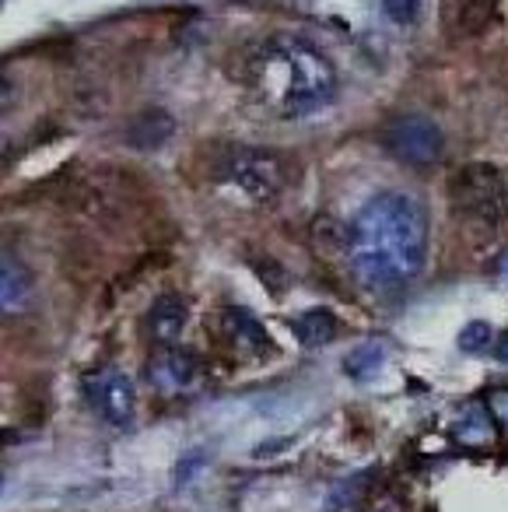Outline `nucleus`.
Segmentation results:
<instances>
[{"mask_svg": "<svg viewBox=\"0 0 508 512\" xmlns=\"http://www.w3.org/2000/svg\"><path fill=\"white\" fill-rule=\"evenodd\" d=\"M176 116L169 109H141L137 116H130V123L123 127V144L134 151H162L165 144L176 137Z\"/></svg>", "mask_w": 508, "mask_h": 512, "instance_id": "obj_9", "label": "nucleus"}, {"mask_svg": "<svg viewBox=\"0 0 508 512\" xmlns=\"http://www.w3.org/2000/svg\"><path fill=\"white\" fill-rule=\"evenodd\" d=\"M382 362H386V344H382V341H365L344 358V372H347V376H354V379H365V376H372Z\"/></svg>", "mask_w": 508, "mask_h": 512, "instance_id": "obj_14", "label": "nucleus"}, {"mask_svg": "<svg viewBox=\"0 0 508 512\" xmlns=\"http://www.w3.org/2000/svg\"><path fill=\"white\" fill-rule=\"evenodd\" d=\"M456 439L470 442V446H484V442H491L494 439V414L480 404L466 407L463 418H459V425H456Z\"/></svg>", "mask_w": 508, "mask_h": 512, "instance_id": "obj_13", "label": "nucleus"}, {"mask_svg": "<svg viewBox=\"0 0 508 512\" xmlns=\"http://www.w3.org/2000/svg\"><path fill=\"white\" fill-rule=\"evenodd\" d=\"M249 88L281 120H305L340 92L333 60L298 36H270L249 57Z\"/></svg>", "mask_w": 508, "mask_h": 512, "instance_id": "obj_2", "label": "nucleus"}, {"mask_svg": "<svg viewBox=\"0 0 508 512\" xmlns=\"http://www.w3.org/2000/svg\"><path fill=\"white\" fill-rule=\"evenodd\" d=\"M291 330H295V337L305 348H323V344L337 341L340 320L330 309H305V313H298L295 320H291Z\"/></svg>", "mask_w": 508, "mask_h": 512, "instance_id": "obj_12", "label": "nucleus"}, {"mask_svg": "<svg viewBox=\"0 0 508 512\" xmlns=\"http://www.w3.org/2000/svg\"><path fill=\"white\" fill-rule=\"evenodd\" d=\"M221 172L253 200H274L288 186V162L270 148L232 144L221 158Z\"/></svg>", "mask_w": 508, "mask_h": 512, "instance_id": "obj_4", "label": "nucleus"}, {"mask_svg": "<svg viewBox=\"0 0 508 512\" xmlns=\"http://www.w3.org/2000/svg\"><path fill=\"white\" fill-rule=\"evenodd\" d=\"M498 271H501V278H508V253L501 256V264H498Z\"/></svg>", "mask_w": 508, "mask_h": 512, "instance_id": "obj_21", "label": "nucleus"}, {"mask_svg": "<svg viewBox=\"0 0 508 512\" xmlns=\"http://www.w3.org/2000/svg\"><path fill=\"white\" fill-rule=\"evenodd\" d=\"M186 320H190V306L179 292H162L148 309V334L151 341L162 348V344H176L183 334Z\"/></svg>", "mask_w": 508, "mask_h": 512, "instance_id": "obj_11", "label": "nucleus"}, {"mask_svg": "<svg viewBox=\"0 0 508 512\" xmlns=\"http://www.w3.org/2000/svg\"><path fill=\"white\" fill-rule=\"evenodd\" d=\"M85 397L92 404V411L99 414L106 425L127 428L137 414V390L134 379L120 369H95L92 376H85Z\"/></svg>", "mask_w": 508, "mask_h": 512, "instance_id": "obj_6", "label": "nucleus"}, {"mask_svg": "<svg viewBox=\"0 0 508 512\" xmlns=\"http://www.w3.org/2000/svg\"><path fill=\"white\" fill-rule=\"evenodd\" d=\"M452 207L480 225H501L508 218V183L494 165L473 162L452 176Z\"/></svg>", "mask_w": 508, "mask_h": 512, "instance_id": "obj_3", "label": "nucleus"}, {"mask_svg": "<svg viewBox=\"0 0 508 512\" xmlns=\"http://www.w3.org/2000/svg\"><path fill=\"white\" fill-rule=\"evenodd\" d=\"M491 337H494L491 323L473 320V323H466V327L459 330V348H463L466 355H473V351H484L487 344H491Z\"/></svg>", "mask_w": 508, "mask_h": 512, "instance_id": "obj_16", "label": "nucleus"}, {"mask_svg": "<svg viewBox=\"0 0 508 512\" xmlns=\"http://www.w3.org/2000/svg\"><path fill=\"white\" fill-rule=\"evenodd\" d=\"M18 102H22V85H18V78H15L11 67L0 64V116L15 113Z\"/></svg>", "mask_w": 508, "mask_h": 512, "instance_id": "obj_17", "label": "nucleus"}, {"mask_svg": "<svg viewBox=\"0 0 508 512\" xmlns=\"http://www.w3.org/2000/svg\"><path fill=\"white\" fill-rule=\"evenodd\" d=\"M36 299V274L11 253H0V316L29 313Z\"/></svg>", "mask_w": 508, "mask_h": 512, "instance_id": "obj_8", "label": "nucleus"}, {"mask_svg": "<svg viewBox=\"0 0 508 512\" xmlns=\"http://www.w3.org/2000/svg\"><path fill=\"white\" fill-rule=\"evenodd\" d=\"M382 11L393 25H414L421 15V0H382Z\"/></svg>", "mask_w": 508, "mask_h": 512, "instance_id": "obj_18", "label": "nucleus"}, {"mask_svg": "<svg viewBox=\"0 0 508 512\" xmlns=\"http://www.w3.org/2000/svg\"><path fill=\"white\" fill-rule=\"evenodd\" d=\"M382 148L403 165H435L445 155V134L431 116L424 113H403L382 127L379 134Z\"/></svg>", "mask_w": 508, "mask_h": 512, "instance_id": "obj_5", "label": "nucleus"}, {"mask_svg": "<svg viewBox=\"0 0 508 512\" xmlns=\"http://www.w3.org/2000/svg\"><path fill=\"white\" fill-rule=\"evenodd\" d=\"M148 379L158 393H169V397H179V393H190L200 386L204 379V365L193 355L190 348H179V344H162V348L151 355L148 362Z\"/></svg>", "mask_w": 508, "mask_h": 512, "instance_id": "obj_7", "label": "nucleus"}, {"mask_svg": "<svg viewBox=\"0 0 508 512\" xmlns=\"http://www.w3.org/2000/svg\"><path fill=\"white\" fill-rule=\"evenodd\" d=\"M221 330H225L228 341L239 351H246V355H270V351H274V341H270L267 327H263L246 306L221 309Z\"/></svg>", "mask_w": 508, "mask_h": 512, "instance_id": "obj_10", "label": "nucleus"}, {"mask_svg": "<svg viewBox=\"0 0 508 512\" xmlns=\"http://www.w3.org/2000/svg\"><path fill=\"white\" fill-rule=\"evenodd\" d=\"M498 358H501V362L508 365V334H505V337H501V341H498Z\"/></svg>", "mask_w": 508, "mask_h": 512, "instance_id": "obj_19", "label": "nucleus"}, {"mask_svg": "<svg viewBox=\"0 0 508 512\" xmlns=\"http://www.w3.org/2000/svg\"><path fill=\"white\" fill-rule=\"evenodd\" d=\"M494 4H498V0H463V8H459V32L473 36V32L484 29Z\"/></svg>", "mask_w": 508, "mask_h": 512, "instance_id": "obj_15", "label": "nucleus"}, {"mask_svg": "<svg viewBox=\"0 0 508 512\" xmlns=\"http://www.w3.org/2000/svg\"><path fill=\"white\" fill-rule=\"evenodd\" d=\"M351 271L368 292H400L428 260V211L403 190H382L347 225Z\"/></svg>", "mask_w": 508, "mask_h": 512, "instance_id": "obj_1", "label": "nucleus"}, {"mask_svg": "<svg viewBox=\"0 0 508 512\" xmlns=\"http://www.w3.org/2000/svg\"><path fill=\"white\" fill-rule=\"evenodd\" d=\"M501 400H505V397H501V393H494V397H491V411H501Z\"/></svg>", "mask_w": 508, "mask_h": 512, "instance_id": "obj_20", "label": "nucleus"}]
</instances>
